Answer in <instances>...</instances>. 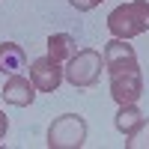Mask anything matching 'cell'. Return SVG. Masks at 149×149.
Instances as JSON below:
<instances>
[{
    "label": "cell",
    "instance_id": "6da1fadb",
    "mask_svg": "<svg viewBox=\"0 0 149 149\" xmlns=\"http://www.w3.org/2000/svg\"><path fill=\"white\" fill-rule=\"evenodd\" d=\"M107 30L116 39H134L149 30V0H131L122 3L107 15Z\"/></svg>",
    "mask_w": 149,
    "mask_h": 149
},
{
    "label": "cell",
    "instance_id": "7c38bea8",
    "mask_svg": "<svg viewBox=\"0 0 149 149\" xmlns=\"http://www.w3.org/2000/svg\"><path fill=\"white\" fill-rule=\"evenodd\" d=\"M69 3L78 9V12H90V9H95L98 3H104V0H69Z\"/></svg>",
    "mask_w": 149,
    "mask_h": 149
},
{
    "label": "cell",
    "instance_id": "3957f363",
    "mask_svg": "<svg viewBox=\"0 0 149 149\" xmlns=\"http://www.w3.org/2000/svg\"><path fill=\"white\" fill-rule=\"evenodd\" d=\"M102 69H104V57L93 51V48H84V51H78L69 66H66V81L72 86H78V90H84V86H95L98 78H102Z\"/></svg>",
    "mask_w": 149,
    "mask_h": 149
},
{
    "label": "cell",
    "instance_id": "277c9868",
    "mask_svg": "<svg viewBox=\"0 0 149 149\" xmlns=\"http://www.w3.org/2000/svg\"><path fill=\"white\" fill-rule=\"evenodd\" d=\"M110 95L116 104H137V98L143 95V74L140 69L116 72L110 74Z\"/></svg>",
    "mask_w": 149,
    "mask_h": 149
},
{
    "label": "cell",
    "instance_id": "5b68a950",
    "mask_svg": "<svg viewBox=\"0 0 149 149\" xmlns=\"http://www.w3.org/2000/svg\"><path fill=\"white\" fill-rule=\"evenodd\" d=\"M102 57H104V69H107L110 74L128 72V69H140V63H137V51L128 45V39H116V36H113V39L104 45Z\"/></svg>",
    "mask_w": 149,
    "mask_h": 149
},
{
    "label": "cell",
    "instance_id": "52a82bcc",
    "mask_svg": "<svg viewBox=\"0 0 149 149\" xmlns=\"http://www.w3.org/2000/svg\"><path fill=\"white\" fill-rule=\"evenodd\" d=\"M36 93H39V90H36V84L18 72V74H9V81L3 84V93H0V95H3V102H6V104L27 107V104H33Z\"/></svg>",
    "mask_w": 149,
    "mask_h": 149
},
{
    "label": "cell",
    "instance_id": "ba28073f",
    "mask_svg": "<svg viewBox=\"0 0 149 149\" xmlns=\"http://www.w3.org/2000/svg\"><path fill=\"white\" fill-rule=\"evenodd\" d=\"M27 69V54L15 42H0V72L3 74H18Z\"/></svg>",
    "mask_w": 149,
    "mask_h": 149
},
{
    "label": "cell",
    "instance_id": "8992f818",
    "mask_svg": "<svg viewBox=\"0 0 149 149\" xmlns=\"http://www.w3.org/2000/svg\"><path fill=\"white\" fill-rule=\"evenodd\" d=\"M63 78H66V69H60V63H54L51 57H39L30 63V81L36 84L39 93H57Z\"/></svg>",
    "mask_w": 149,
    "mask_h": 149
},
{
    "label": "cell",
    "instance_id": "7a4b0ae2",
    "mask_svg": "<svg viewBox=\"0 0 149 149\" xmlns=\"http://www.w3.org/2000/svg\"><path fill=\"white\" fill-rule=\"evenodd\" d=\"M86 143V119L78 113H63L48 128V149H81Z\"/></svg>",
    "mask_w": 149,
    "mask_h": 149
},
{
    "label": "cell",
    "instance_id": "4fadbf2b",
    "mask_svg": "<svg viewBox=\"0 0 149 149\" xmlns=\"http://www.w3.org/2000/svg\"><path fill=\"white\" fill-rule=\"evenodd\" d=\"M6 131H9V119H6V113H3V110H0V143H3Z\"/></svg>",
    "mask_w": 149,
    "mask_h": 149
},
{
    "label": "cell",
    "instance_id": "9c48e42d",
    "mask_svg": "<svg viewBox=\"0 0 149 149\" xmlns=\"http://www.w3.org/2000/svg\"><path fill=\"white\" fill-rule=\"evenodd\" d=\"M78 54V42H74V36L69 33H54L48 36V57L54 60V63H69V60Z\"/></svg>",
    "mask_w": 149,
    "mask_h": 149
},
{
    "label": "cell",
    "instance_id": "8fae6325",
    "mask_svg": "<svg viewBox=\"0 0 149 149\" xmlns=\"http://www.w3.org/2000/svg\"><path fill=\"white\" fill-rule=\"evenodd\" d=\"M140 146H149V122H143V125L128 134V140H125V149H140Z\"/></svg>",
    "mask_w": 149,
    "mask_h": 149
},
{
    "label": "cell",
    "instance_id": "30bf717a",
    "mask_svg": "<svg viewBox=\"0 0 149 149\" xmlns=\"http://www.w3.org/2000/svg\"><path fill=\"white\" fill-rule=\"evenodd\" d=\"M113 122H116V131H122V134L128 137V134H134L146 119H143V113H140V107H137V104H119L116 119H113Z\"/></svg>",
    "mask_w": 149,
    "mask_h": 149
}]
</instances>
